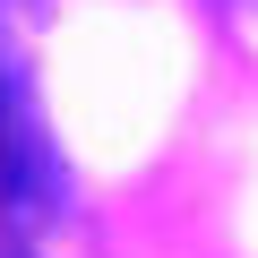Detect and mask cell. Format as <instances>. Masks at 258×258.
Masks as SVG:
<instances>
[{"instance_id": "1", "label": "cell", "mask_w": 258, "mask_h": 258, "mask_svg": "<svg viewBox=\"0 0 258 258\" xmlns=\"http://www.w3.org/2000/svg\"><path fill=\"white\" fill-rule=\"evenodd\" d=\"M232 9H241V18H258V0H232Z\"/></svg>"}, {"instance_id": "2", "label": "cell", "mask_w": 258, "mask_h": 258, "mask_svg": "<svg viewBox=\"0 0 258 258\" xmlns=\"http://www.w3.org/2000/svg\"><path fill=\"white\" fill-rule=\"evenodd\" d=\"M0 258H26V249H0Z\"/></svg>"}]
</instances>
